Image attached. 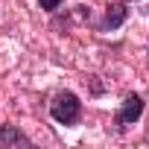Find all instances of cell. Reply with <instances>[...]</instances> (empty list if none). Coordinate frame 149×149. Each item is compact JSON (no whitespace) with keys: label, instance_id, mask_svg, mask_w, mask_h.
I'll return each mask as SVG.
<instances>
[{"label":"cell","instance_id":"1","mask_svg":"<svg viewBox=\"0 0 149 149\" xmlns=\"http://www.w3.org/2000/svg\"><path fill=\"white\" fill-rule=\"evenodd\" d=\"M50 117L61 126H73V123H79L82 117V102L79 97L73 94V91H58L50 102Z\"/></svg>","mask_w":149,"mask_h":149},{"label":"cell","instance_id":"2","mask_svg":"<svg viewBox=\"0 0 149 149\" xmlns=\"http://www.w3.org/2000/svg\"><path fill=\"white\" fill-rule=\"evenodd\" d=\"M140 114H143V97L140 94H126V100L117 111V120H114L117 132H126L129 126H134L140 120Z\"/></svg>","mask_w":149,"mask_h":149},{"label":"cell","instance_id":"3","mask_svg":"<svg viewBox=\"0 0 149 149\" xmlns=\"http://www.w3.org/2000/svg\"><path fill=\"white\" fill-rule=\"evenodd\" d=\"M126 15H129V9H126V0H120V3H111V6L105 9L102 29H105V32H108V29H117V26L126 21Z\"/></svg>","mask_w":149,"mask_h":149},{"label":"cell","instance_id":"4","mask_svg":"<svg viewBox=\"0 0 149 149\" xmlns=\"http://www.w3.org/2000/svg\"><path fill=\"white\" fill-rule=\"evenodd\" d=\"M32 146V140L24 134V132H18L15 126H0V146Z\"/></svg>","mask_w":149,"mask_h":149},{"label":"cell","instance_id":"5","mask_svg":"<svg viewBox=\"0 0 149 149\" xmlns=\"http://www.w3.org/2000/svg\"><path fill=\"white\" fill-rule=\"evenodd\" d=\"M38 3H41V9H44V12H56V9L64 3V0H38Z\"/></svg>","mask_w":149,"mask_h":149}]
</instances>
